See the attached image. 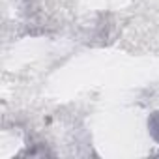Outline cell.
<instances>
[{"mask_svg": "<svg viewBox=\"0 0 159 159\" xmlns=\"http://www.w3.org/2000/svg\"><path fill=\"white\" fill-rule=\"evenodd\" d=\"M152 133L155 135V139L159 140V114L152 120Z\"/></svg>", "mask_w": 159, "mask_h": 159, "instance_id": "6da1fadb", "label": "cell"}]
</instances>
